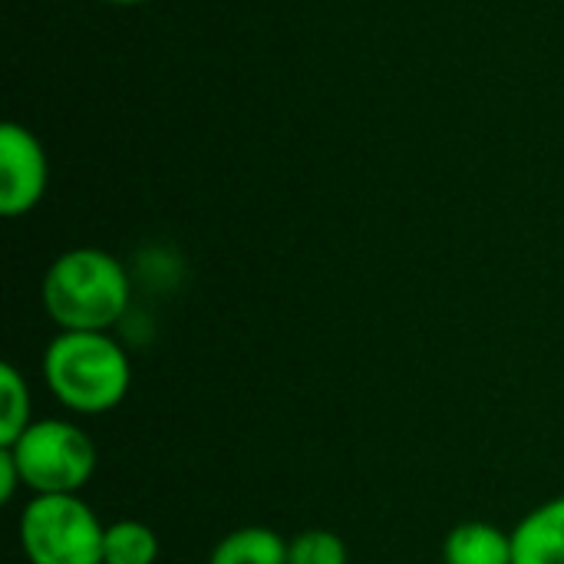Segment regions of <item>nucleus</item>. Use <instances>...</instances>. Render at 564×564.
Instances as JSON below:
<instances>
[{
	"label": "nucleus",
	"instance_id": "ddd939ff",
	"mask_svg": "<svg viewBox=\"0 0 564 564\" xmlns=\"http://www.w3.org/2000/svg\"><path fill=\"white\" fill-rule=\"evenodd\" d=\"M106 3H119V7H135V3H149V0H106Z\"/></svg>",
	"mask_w": 564,
	"mask_h": 564
},
{
	"label": "nucleus",
	"instance_id": "0eeeda50",
	"mask_svg": "<svg viewBox=\"0 0 564 564\" xmlns=\"http://www.w3.org/2000/svg\"><path fill=\"white\" fill-rule=\"evenodd\" d=\"M446 564H512V535L489 522H463L443 542Z\"/></svg>",
	"mask_w": 564,
	"mask_h": 564
},
{
	"label": "nucleus",
	"instance_id": "f8f14e48",
	"mask_svg": "<svg viewBox=\"0 0 564 564\" xmlns=\"http://www.w3.org/2000/svg\"><path fill=\"white\" fill-rule=\"evenodd\" d=\"M20 482H23V476L17 469L13 453L0 446V502H13V492H17Z\"/></svg>",
	"mask_w": 564,
	"mask_h": 564
},
{
	"label": "nucleus",
	"instance_id": "9b49d317",
	"mask_svg": "<svg viewBox=\"0 0 564 564\" xmlns=\"http://www.w3.org/2000/svg\"><path fill=\"white\" fill-rule=\"evenodd\" d=\"M288 564H347V545L337 532L307 529L288 545Z\"/></svg>",
	"mask_w": 564,
	"mask_h": 564
},
{
	"label": "nucleus",
	"instance_id": "6e6552de",
	"mask_svg": "<svg viewBox=\"0 0 564 564\" xmlns=\"http://www.w3.org/2000/svg\"><path fill=\"white\" fill-rule=\"evenodd\" d=\"M208 564H288V542L261 525L235 529L215 545Z\"/></svg>",
	"mask_w": 564,
	"mask_h": 564
},
{
	"label": "nucleus",
	"instance_id": "f257e3e1",
	"mask_svg": "<svg viewBox=\"0 0 564 564\" xmlns=\"http://www.w3.org/2000/svg\"><path fill=\"white\" fill-rule=\"evenodd\" d=\"M43 380L66 410L99 416L126 400L132 364L106 330H59L43 354Z\"/></svg>",
	"mask_w": 564,
	"mask_h": 564
},
{
	"label": "nucleus",
	"instance_id": "1a4fd4ad",
	"mask_svg": "<svg viewBox=\"0 0 564 564\" xmlns=\"http://www.w3.org/2000/svg\"><path fill=\"white\" fill-rule=\"evenodd\" d=\"M159 558V535L145 522H112L106 529L102 564H155Z\"/></svg>",
	"mask_w": 564,
	"mask_h": 564
},
{
	"label": "nucleus",
	"instance_id": "423d86ee",
	"mask_svg": "<svg viewBox=\"0 0 564 564\" xmlns=\"http://www.w3.org/2000/svg\"><path fill=\"white\" fill-rule=\"evenodd\" d=\"M512 564H564V496L539 506L516 525Z\"/></svg>",
	"mask_w": 564,
	"mask_h": 564
},
{
	"label": "nucleus",
	"instance_id": "20e7f679",
	"mask_svg": "<svg viewBox=\"0 0 564 564\" xmlns=\"http://www.w3.org/2000/svg\"><path fill=\"white\" fill-rule=\"evenodd\" d=\"M30 564H102L106 529L79 496H36L20 519Z\"/></svg>",
	"mask_w": 564,
	"mask_h": 564
},
{
	"label": "nucleus",
	"instance_id": "7ed1b4c3",
	"mask_svg": "<svg viewBox=\"0 0 564 564\" xmlns=\"http://www.w3.org/2000/svg\"><path fill=\"white\" fill-rule=\"evenodd\" d=\"M23 486L36 496H76L96 473V446L93 440L66 420H40L23 430L13 446Z\"/></svg>",
	"mask_w": 564,
	"mask_h": 564
},
{
	"label": "nucleus",
	"instance_id": "39448f33",
	"mask_svg": "<svg viewBox=\"0 0 564 564\" xmlns=\"http://www.w3.org/2000/svg\"><path fill=\"white\" fill-rule=\"evenodd\" d=\"M46 152L40 139L20 126H0V215L20 218L36 208L46 192Z\"/></svg>",
	"mask_w": 564,
	"mask_h": 564
},
{
	"label": "nucleus",
	"instance_id": "f03ea898",
	"mask_svg": "<svg viewBox=\"0 0 564 564\" xmlns=\"http://www.w3.org/2000/svg\"><path fill=\"white\" fill-rule=\"evenodd\" d=\"M40 297L59 330H106L129 307V274L99 248H73L46 268Z\"/></svg>",
	"mask_w": 564,
	"mask_h": 564
},
{
	"label": "nucleus",
	"instance_id": "9d476101",
	"mask_svg": "<svg viewBox=\"0 0 564 564\" xmlns=\"http://www.w3.org/2000/svg\"><path fill=\"white\" fill-rule=\"evenodd\" d=\"M0 446H13L30 426V390L13 364L0 367Z\"/></svg>",
	"mask_w": 564,
	"mask_h": 564
}]
</instances>
